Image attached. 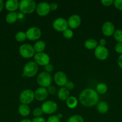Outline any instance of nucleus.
Instances as JSON below:
<instances>
[{"label": "nucleus", "mask_w": 122, "mask_h": 122, "mask_svg": "<svg viewBox=\"0 0 122 122\" xmlns=\"http://www.w3.org/2000/svg\"><path fill=\"white\" fill-rule=\"evenodd\" d=\"M99 94L94 89L86 88L83 89L79 95V101L81 105L86 107L96 106L99 102Z\"/></svg>", "instance_id": "1"}, {"label": "nucleus", "mask_w": 122, "mask_h": 122, "mask_svg": "<svg viewBox=\"0 0 122 122\" xmlns=\"http://www.w3.org/2000/svg\"><path fill=\"white\" fill-rule=\"evenodd\" d=\"M37 4L33 0H21L19 2V10L23 14H29L34 12Z\"/></svg>", "instance_id": "2"}, {"label": "nucleus", "mask_w": 122, "mask_h": 122, "mask_svg": "<svg viewBox=\"0 0 122 122\" xmlns=\"http://www.w3.org/2000/svg\"><path fill=\"white\" fill-rule=\"evenodd\" d=\"M38 71V66L34 61H30L25 64L23 69V77H34Z\"/></svg>", "instance_id": "3"}, {"label": "nucleus", "mask_w": 122, "mask_h": 122, "mask_svg": "<svg viewBox=\"0 0 122 122\" xmlns=\"http://www.w3.org/2000/svg\"><path fill=\"white\" fill-rule=\"evenodd\" d=\"M37 82L40 87L47 88L52 82V77L50 73L46 71H42L38 74L37 78Z\"/></svg>", "instance_id": "4"}, {"label": "nucleus", "mask_w": 122, "mask_h": 122, "mask_svg": "<svg viewBox=\"0 0 122 122\" xmlns=\"http://www.w3.org/2000/svg\"><path fill=\"white\" fill-rule=\"evenodd\" d=\"M19 101L23 104L28 105L33 102L35 99L34 92L30 89L22 91L19 95Z\"/></svg>", "instance_id": "5"}, {"label": "nucleus", "mask_w": 122, "mask_h": 122, "mask_svg": "<svg viewBox=\"0 0 122 122\" xmlns=\"http://www.w3.org/2000/svg\"><path fill=\"white\" fill-rule=\"evenodd\" d=\"M19 52L20 56L24 58H31L35 54L33 46L28 44H23L20 45Z\"/></svg>", "instance_id": "6"}, {"label": "nucleus", "mask_w": 122, "mask_h": 122, "mask_svg": "<svg viewBox=\"0 0 122 122\" xmlns=\"http://www.w3.org/2000/svg\"><path fill=\"white\" fill-rule=\"evenodd\" d=\"M41 109L43 113L47 114H52L57 110V104L56 102L51 100L45 101L42 104Z\"/></svg>", "instance_id": "7"}, {"label": "nucleus", "mask_w": 122, "mask_h": 122, "mask_svg": "<svg viewBox=\"0 0 122 122\" xmlns=\"http://www.w3.org/2000/svg\"><path fill=\"white\" fill-rule=\"evenodd\" d=\"M33 59H34V61L37 63L38 66H45L47 64H50V56L44 52L35 53V56H33Z\"/></svg>", "instance_id": "8"}, {"label": "nucleus", "mask_w": 122, "mask_h": 122, "mask_svg": "<svg viewBox=\"0 0 122 122\" xmlns=\"http://www.w3.org/2000/svg\"><path fill=\"white\" fill-rule=\"evenodd\" d=\"M53 27L57 32H62L68 29V21L65 18L58 17L55 19L52 24Z\"/></svg>", "instance_id": "9"}, {"label": "nucleus", "mask_w": 122, "mask_h": 122, "mask_svg": "<svg viewBox=\"0 0 122 122\" xmlns=\"http://www.w3.org/2000/svg\"><path fill=\"white\" fill-rule=\"evenodd\" d=\"M27 39L29 41H37L41 36V30L36 26L31 27L26 32Z\"/></svg>", "instance_id": "10"}, {"label": "nucleus", "mask_w": 122, "mask_h": 122, "mask_svg": "<svg viewBox=\"0 0 122 122\" xmlns=\"http://www.w3.org/2000/svg\"><path fill=\"white\" fill-rule=\"evenodd\" d=\"M94 55L96 58L99 60H105L109 56L108 50L105 46L98 45L94 49Z\"/></svg>", "instance_id": "11"}, {"label": "nucleus", "mask_w": 122, "mask_h": 122, "mask_svg": "<svg viewBox=\"0 0 122 122\" xmlns=\"http://www.w3.org/2000/svg\"><path fill=\"white\" fill-rule=\"evenodd\" d=\"M54 81L58 86L65 87L68 82V77L66 74L62 71H58L54 75Z\"/></svg>", "instance_id": "12"}, {"label": "nucleus", "mask_w": 122, "mask_h": 122, "mask_svg": "<svg viewBox=\"0 0 122 122\" xmlns=\"http://www.w3.org/2000/svg\"><path fill=\"white\" fill-rule=\"evenodd\" d=\"M35 11L39 16L44 17L48 15L50 12V4L47 2H39L37 5Z\"/></svg>", "instance_id": "13"}, {"label": "nucleus", "mask_w": 122, "mask_h": 122, "mask_svg": "<svg viewBox=\"0 0 122 122\" xmlns=\"http://www.w3.org/2000/svg\"><path fill=\"white\" fill-rule=\"evenodd\" d=\"M68 27L71 29H75L80 26L81 23V17L78 14H72L68 18Z\"/></svg>", "instance_id": "14"}, {"label": "nucleus", "mask_w": 122, "mask_h": 122, "mask_svg": "<svg viewBox=\"0 0 122 122\" xmlns=\"http://www.w3.org/2000/svg\"><path fill=\"white\" fill-rule=\"evenodd\" d=\"M102 32L106 36H111L115 32V26L111 21H105L102 26Z\"/></svg>", "instance_id": "15"}, {"label": "nucleus", "mask_w": 122, "mask_h": 122, "mask_svg": "<svg viewBox=\"0 0 122 122\" xmlns=\"http://www.w3.org/2000/svg\"><path fill=\"white\" fill-rule=\"evenodd\" d=\"M35 98L38 101H43L49 96V92L47 88L39 87L34 92Z\"/></svg>", "instance_id": "16"}, {"label": "nucleus", "mask_w": 122, "mask_h": 122, "mask_svg": "<svg viewBox=\"0 0 122 122\" xmlns=\"http://www.w3.org/2000/svg\"><path fill=\"white\" fill-rule=\"evenodd\" d=\"M5 7L8 11L16 12L19 7V2L17 0H8L5 4Z\"/></svg>", "instance_id": "17"}, {"label": "nucleus", "mask_w": 122, "mask_h": 122, "mask_svg": "<svg viewBox=\"0 0 122 122\" xmlns=\"http://www.w3.org/2000/svg\"><path fill=\"white\" fill-rule=\"evenodd\" d=\"M57 96L59 100L62 101H67V99L70 97V92L65 87H61L57 92Z\"/></svg>", "instance_id": "18"}, {"label": "nucleus", "mask_w": 122, "mask_h": 122, "mask_svg": "<svg viewBox=\"0 0 122 122\" xmlns=\"http://www.w3.org/2000/svg\"><path fill=\"white\" fill-rule=\"evenodd\" d=\"M96 110L98 113L101 114H105L108 112L109 106L105 101H100L96 104Z\"/></svg>", "instance_id": "19"}, {"label": "nucleus", "mask_w": 122, "mask_h": 122, "mask_svg": "<svg viewBox=\"0 0 122 122\" xmlns=\"http://www.w3.org/2000/svg\"><path fill=\"white\" fill-rule=\"evenodd\" d=\"M18 112L21 116L27 117L31 113V109L28 105L21 104L18 107Z\"/></svg>", "instance_id": "20"}, {"label": "nucleus", "mask_w": 122, "mask_h": 122, "mask_svg": "<svg viewBox=\"0 0 122 122\" xmlns=\"http://www.w3.org/2000/svg\"><path fill=\"white\" fill-rule=\"evenodd\" d=\"M33 47L35 51V52H37V53L43 52V51L45 50V48H46V44H45V42L43 41L39 40L37 41L35 43Z\"/></svg>", "instance_id": "21"}, {"label": "nucleus", "mask_w": 122, "mask_h": 122, "mask_svg": "<svg viewBox=\"0 0 122 122\" xmlns=\"http://www.w3.org/2000/svg\"><path fill=\"white\" fill-rule=\"evenodd\" d=\"M66 104L67 107L70 109L75 108L78 105V100L74 96H70L66 101Z\"/></svg>", "instance_id": "22"}, {"label": "nucleus", "mask_w": 122, "mask_h": 122, "mask_svg": "<svg viewBox=\"0 0 122 122\" xmlns=\"http://www.w3.org/2000/svg\"><path fill=\"white\" fill-rule=\"evenodd\" d=\"M84 46L87 50H94L98 46V42L94 39H88L85 41Z\"/></svg>", "instance_id": "23"}, {"label": "nucleus", "mask_w": 122, "mask_h": 122, "mask_svg": "<svg viewBox=\"0 0 122 122\" xmlns=\"http://www.w3.org/2000/svg\"><path fill=\"white\" fill-rule=\"evenodd\" d=\"M17 19V13L16 12H10L9 13L7 14L6 17V21L8 24L14 23Z\"/></svg>", "instance_id": "24"}, {"label": "nucleus", "mask_w": 122, "mask_h": 122, "mask_svg": "<svg viewBox=\"0 0 122 122\" xmlns=\"http://www.w3.org/2000/svg\"><path fill=\"white\" fill-rule=\"evenodd\" d=\"M95 91L98 94L103 95V94H105L107 92L108 86L105 83H99L96 85Z\"/></svg>", "instance_id": "25"}, {"label": "nucleus", "mask_w": 122, "mask_h": 122, "mask_svg": "<svg viewBox=\"0 0 122 122\" xmlns=\"http://www.w3.org/2000/svg\"><path fill=\"white\" fill-rule=\"evenodd\" d=\"M15 39L19 42H24L27 39L26 32H24L23 31H19V32H17L15 35Z\"/></svg>", "instance_id": "26"}, {"label": "nucleus", "mask_w": 122, "mask_h": 122, "mask_svg": "<svg viewBox=\"0 0 122 122\" xmlns=\"http://www.w3.org/2000/svg\"><path fill=\"white\" fill-rule=\"evenodd\" d=\"M67 122H84L83 117L78 114H74L69 117Z\"/></svg>", "instance_id": "27"}, {"label": "nucleus", "mask_w": 122, "mask_h": 122, "mask_svg": "<svg viewBox=\"0 0 122 122\" xmlns=\"http://www.w3.org/2000/svg\"><path fill=\"white\" fill-rule=\"evenodd\" d=\"M114 38L118 43L122 42V29H117L115 30L113 35Z\"/></svg>", "instance_id": "28"}, {"label": "nucleus", "mask_w": 122, "mask_h": 122, "mask_svg": "<svg viewBox=\"0 0 122 122\" xmlns=\"http://www.w3.org/2000/svg\"><path fill=\"white\" fill-rule=\"evenodd\" d=\"M62 35H63V36L65 39H71L73 37V36H74V32H73L72 30L68 28L62 32Z\"/></svg>", "instance_id": "29"}, {"label": "nucleus", "mask_w": 122, "mask_h": 122, "mask_svg": "<svg viewBox=\"0 0 122 122\" xmlns=\"http://www.w3.org/2000/svg\"><path fill=\"white\" fill-rule=\"evenodd\" d=\"M33 115L35 117H41L43 114V112L42 111L41 108H39V107H37V108H35L33 110Z\"/></svg>", "instance_id": "30"}, {"label": "nucleus", "mask_w": 122, "mask_h": 122, "mask_svg": "<svg viewBox=\"0 0 122 122\" xmlns=\"http://www.w3.org/2000/svg\"><path fill=\"white\" fill-rule=\"evenodd\" d=\"M114 5L117 10L122 11V0H115L114 1Z\"/></svg>", "instance_id": "31"}, {"label": "nucleus", "mask_w": 122, "mask_h": 122, "mask_svg": "<svg viewBox=\"0 0 122 122\" xmlns=\"http://www.w3.org/2000/svg\"><path fill=\"white\" fill-rule=\"evenodd\" d=\"M61 120L56 115H51L46 120V122H60Z\"/></svg>", "instance_id": "32"}, {"label": "nucleus", "mask_w": 122, "mask_h": 122, "mask_svg": "<svg viewBox=\"0 0 122 122\" xmlns=\"http://www.w3.org/2000/svg\"><path fill=\"white\" fill-rule=\"evenodd\" d=\"M47 89L49 94H50L51 95H55V94H56L57 92L56 87L54 86L50 85V86H49L47 88Z\"/></svg>", "instance_id": "33"}, {"label": "nucleus", "mask_w": 122, "mask_h": 122, "mask_svg": "<svg viewBox=\"0 0 122 122\" xmlns=\"http://www.w3.org/2000/svg\"><path fill=\"white\" fill-rule=\"evenodd\" d=\"M65 87L68 90L71 91L72 90V89H74V87H75V84H74V82H72V81H68L67 83H66Z\"/></svg>", "instance_id": "34"}, {"label": "nucleus", "mask_w": 122, "mask_h": 122, "mask_svg": "<svg viewBox=\"0 0 122 122\" xmlns=\"http://www.w3.org/2000/svg\"><path fill=\"white\" fill-rule=\"evenodd\" d=\"M115 51L120 54H122V42L117 43L115 46Z\"/></svg>", "instance_id": "35"}, {"label": "nucleus", "mask_w": 122, "mask_h": 122, "mask_svg": "<svg viewBox=\"0 0 122 122\" xmlns=\"http://www.w3.org/2000/svg\"><path fill=\"white\" fill-rule=\"evenodd\" d=\"M44 70H45V71L50 73L52 72V71H53V66L51 64H47V65H46L45 66H44Z\"/></svg>", "instance_id": "36"}, {"label": "nucleus", "mask_w": 122, "mask_h": 122, "mask_svg": "<svg viewBox=\"0 0 122 122\" xmlns=\"http://www.w3.org/2000/svg\"><path fill=\"white\" fill-rule=\"evenodd\" d=\"M102 4L105 7H109L111 6L112 4H114L113 0H102L101 1Z\"/></svg>", "instance_id": "37"}, {"label": "nucleus", "mask_w": 122, "mask_h": 122, "mask_svg": "<svg viewBox=\"0 0 122 122\" xmlns=\"http://www.w3.org/2000/svg\"><path fill=\"white\" fill-rule=\"evenodd\" d=\"M32 122H46V120L43 117H34L32 120Z\"/></svg>", "instance_id": "38"}, {"label": "nucleus", "mask_w": 122, "mask_h": 122, "mask_svg": "<svg viewBox=\"0 0 122 122\" xmlns=\"http://www.w3.org/2000/svg\"><path fill=\"white\" fill-rule=\"evenodd\" d=\"M50 11H56L58 8V5L56 2H51L50 4Z\"/></svg>", "instance_id": "39"}, {"label": "nucleus", "mask_w": 122, "mask_h": 122, "mask_svg": "<svg viewBox=\"0 0 122 122\" xmlns=\"http://www.w3.org/2000/svg\"><path fill=\"white\" fill-rule=\"evenodd\" d=\"M117 63H118V65L120 68L122 69V54H120L118 57V59H117Z\"/></svg>", "instance_id": "40"}, {"label": "nucleus", "mask_w": 122, "mask_h": 122, "mask_svg": "<svg viewBox=\"0 0 122 122\" xmlns=\"http://www.w3.org/2000/svg\"><path fill=\"white\" fill-rule=\"evenodd\" d=\"M105 44H106V40L104 38H102L99 40V45L100 46H105Z\"/></svg>", "instance_id": "41"}, {"label": "nucleus", "mask_w": 122, "mask_h": 122, "mask_svg": "<svg viewBox=\"0 0 122 122\" xmlns=\"http://www.w3.org/2000/svg\"><path fill=\"white\" fill-rule=\"evenodd\" d=\"M17 16H18V19H22L24 17V14L22 13H17Z\"/></svg>", "instance_id": "42"}, {"label": "nucleus", "mask_w": 122, "mask_h": 122, "mask_svg": "<svg viewBox=\"0 0 122 122\" xmlns=\"http://www.w3.org/2000/svg\"><path fill=\"white\" fill-rule=\"evenodd\" d=\"M4 7V2L2 0H0V12L2 11Z\"/></svg>", "instance_id": "43"}, {"label": "nucleus", "mask_w": 122, "mask_h": 122, "mask_svg": "<svg viewBox=\"0 0 122 122\" xmlns=\"http://www.w3.org/2000/svg\"><path fill=\"white\" fill-rule=\"evenodd\" d=\"M20 122H32V120H30V119H23V120H22Z\"/></svg>", "instance_id": "44"}, {"label": "nucleus", "mask_w": 122, "mask_h": 122, "mask_svg": "<svg viewBox=\"0 0 122 122\" xmlns=\"http://www.w3.org/2000/svg\"><path fill=\"white\" fill-rule=\"evenodd\" d=\"M56 116H57V117H58L60 120L63 117V115H62V114H61V113H59V114H57Z\"/></svg>", "instance_id": "45"}]
</instances>
